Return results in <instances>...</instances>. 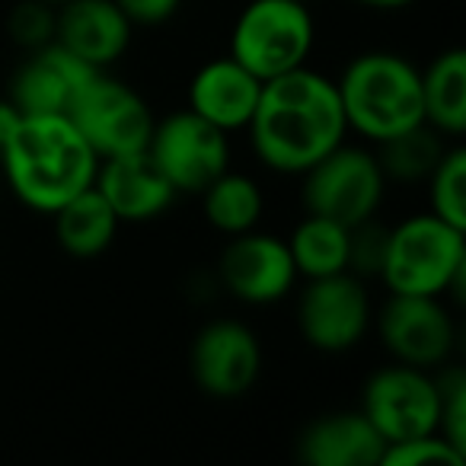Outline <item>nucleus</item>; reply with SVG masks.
Listing matches in <instances>:
<instances>
[{"label": "nucleus", "instance_id": "obj_1", "mask_svg": "<svg viewBox=\"0 0 466 466\" xmlns=\"http://www.w3.org/2000/svg\"><path fill=\"white\" fill-rule=\"evenodd\" d=\"M247 135L266 169L304 176L313 163L349 141L336 80L307 65L266 80Z\"/></svg>", "mask_w": 466, "mask_h": 466}, {"label": "nucleus", "instance_id": "obj_2", "mask_svg": "<svg viewBox=\"0 0 466 466\" xmlns=\"http://www.w3.org/2000/svg\"><path fill=\"white\" fill-rule=\"evenodd\" d=\"M0 169L20 205L52 218L96 182L99 157L71 116H20L0 147Z\"/></svg>", "mask_w": 466, "mask_h": 466}, {"label": "nucleus", "instance_id": "obj_3", "mask_svg": "<svg viewBox=\"0 0 466 466\" xmlns=\"http://www.w3.org/2000/svg\"><path fill=\"white\" fill-rule=\"evenodd\" d=\"M336 90L349 131L370 144H380L425 122L421 67L390 48L355 55L336 77Z\"/></svg>", "mask_w": 466, "mask_h": 466}, {"label": "nucleus", "instance_id": "obj_4", "mask_svg": "<svg viewBox=\"0 0 466 466\" xmlns=\"http://www.w3.org/2000/svg\"><path fill=\"white\" fill-rule=\"evenodd\" d=\"M377 279L390 294L463 298L466 230L419 211L387 230V253Z\"/></svg>", "mask_w": 466, "mask_h": 466}, {"label": "nucleus", "instance_id": "obj_5", "mask_svg": "<svg viewBox=\"0 0 466 466\" xmlns=\"http://www.w3.org/2000/svg\"><path fill=\"white\" fill-rule=\"evenodd\" d=\"M317 46V20L300 0H249L230 29V58L266 84L304 67Z\"/></svg>", "mask_w": 466, "mask_h": 466}, {"label": "nucleus", "instance_id": "obj_6", "mask_svg": "<svg viewBox=\"0 0 466 466\" xmlns=\"http://www.w3.org/2000/svg\"><path fill=\"white\" fill-rule=\"evenodd\" d=\"M390 182L377 154L355 144H339L332 154L300 176V201L307 214H323L345 227L377 218Z\"/></svg>", "mask_w": 466, "mask_h": 466}, {"label": "nucleus", "instance_id": "obj_7", "mask_svg": "<svg viewBox=\"0 0 466 466\" xmlns=\"http://www.w3.org/2000/svg\"><path fill=\"white\" fill-rule=\"evenodd\" d=\"M298 332L323 355H345L358 349L374 326V300L368 281L351 272L310 279L298 294Z\"/></svg>", "mask_w": 466, "mask_h": 466}, {"label": "nucleus", "instance_id": "obj_8", "mask_svg": "<svg viewBox=\"0 0 466 466\" xmlns=\"http://www.w3.org/2000/svg\"><path fill=\"white\" fill-rule=\"evenodd\" d=\"M390 361L438 370L457 349V323L447 298L390 294L374 310V326Z\"/></svg>", "mask_w": 466, "mask_h": 466}, {"label": "nucleus", "instance_id": "obj_9", "mask_svg": "<svg viewBox=\"0 0 466 466\" xmlns=\"http://www.w3.org/2000/svg\"><path fill=\"white\" fill-rule=\"evenodd\" d=\"M361 412L387 444L434 434L441 419V387L434 370L390 361L361 387Z\"/></svg>", "mask_w": 466, "mask_h": 466}, {"label": "nucleus", "instance_id": "obj_10", "mask_svg": "<svg viewBox=\"0 0 466 466\" xmlns=\"http://www.w3.org/2000/svg\"><path fill=\"white\" fill-rule=\"evenodd\" d=\"M147 154L176 192L201 195L208 182L230 167V135L192 109H179L154 122Z\"/></svg>", "mask_w": 466, "mask_h": 466}, {"label": "nucleus", "instance_id": "obj_11", "mask_svg": "<svg viewBox=\"0 0 466 466\" xmlns=\"http://www.w3.org/2000/svg\"><path fill=\"white\" fill-rule=\"evenodd\" d=\"M71 122L80 128L99 160L118 154L147 150L150 131H154V112L147 99L125 80L99 71L77 96L74 109L67 112Z\"/></svg>", "mask_w": 466, "mask_h": 466}, {"label": "nucleus", "instance_id": "obj_12", "mask_svg": "<svg viewBox=\"0 0 466 466\" xmlns=\"http://www.w3.org/2000/svg\"><path fill=\"white\" fill-rule=\"evenodd\" d=\"M188 370L211 400H240L262 374V342L243 319H211L192 339Z\"/></svg>", "mask_w": 466, "mask_h": 466}, {"label": "nucleus", "instance_id": "obj_13", "mask_svg": "<svg viewBox=\"0 0 466 466\" xmlns=\"http://www.w3.org/2000/svg\"><path fill=\"white\" fill-rule=\"evenodd\" d=\"M218 281L240 304L268 307L294 294L300 279L285 237L262 233L256 227V230L230 237L218 259Z\"/></svg>", "mask_w": 466, "mask_h": 466}, {"label": "nucleus", "instance_id": "obj_14", "mask_svg": "<svg viewBox=\"0 0 466 466\" xmlns=\"http://www.w3.org/2000/svg\"><path fill=\"white\" fill-rule=\"evenodd\" d=\"M96 74V67L80 61L65 46L48 42L29 52V58L16 67L7 99L20 116H67Z\"/></svg>", "mask_w": 466, "mask_h": 466}, {"label": "nucleus", "instance_id": "obj_15", "mask_svg": "<svg viewBox=\"0 0 466 466\" xmlns=\"http://www.w3.org/2000/svg\"><path fill=\"white\" fill-rule=\"evenodd\" d=\"M135 23L116 0H65L55 20V42L96 71H109L125 58Z\"/></svg>", "mask_w": 466, "mask_h": 466}, {"label": "nucleus", "instance_id": "obj_16", "mask_svg": "<svg viewBox=\"0 0 466 466\" xmlns=\"http://www.w3.org/2000/svg\"><path fill=\"white\" fill-rule=\"evenodd\" d=\"M93 186L109 201V208L122 224H147V220L163 218L179 198V192L169 186V179L150 160L147 150L99 160Z\"/></svg>", "mask_w": 466, "mask_h": 466}, {"label": "nucleus", "instance_id": "obj_17", "mask_svg": "<svg viewBox=\"0 0 466 466\" xmlns=\"http://www.w3.org/2000/svg\"><path fill=\"white\" fill-rule=\"evenodd\" d=\"M262 93V80L230 55L211 58L188 80V109L224 135L247 131Z\"/></svg>", "mask_w": 466, "mask_h": 466}, {"label": "nucleus", "instance_id": "obj_18", "mask_svg": "<svg viewBox=\"0 0 466 466\" xmlns=\"http://www.w3.org/2000/svg\"><path fill=\"white\" fill-rule=\"evenodd\" d=\"M387 441L364 419L361 409H345L313 419L298 438V457L307 466H380Z\"/></svg>", "mask_w": 466, "mask_h": 466}, {"label": "nucleus", "instance_id": "obj_19", "mask_svg": "<svg viewBox=\"0 0 466 466\" xmlns=\"http://www.w3.org/2000/svg\"><path fill=\"white\" fill-rule=\"evenodd\" d=\"M421 116L447 141L466 131V52L444 48L421 67Z\"/></svg>", "mask_w": 466, "mask_h": 466}, {"label": "nucleus", "instance_id": "obj_20", "mask_svg": "<svg viewBox=\"0 0 466 466\" xmlns=\"http://www.w3.org/2000/svg\"><path fill=\"white\" fill-rule=\"evenodd\" d=\"M55 220V240L71 259H96L116 243L122 220L109 208V201L99 195L96 186L86 192L74 195L71 201L52 214Z\"/></svg>", "mask_w": 466, "mask_h": 466}, {"label": "nucleus", "instance_id": "obj_21", "mask_svg": "<svg viewBox=\"0 0 466 466\" xmlns=\"http://www.w3.org/2000/svg\"><path fill=\"white\" fill-rule=\"evenodd\" d=\"M201 211L218 233L237 237V233L259 227L262 214H266V195L249 173H237L227 167L218 179L201 188Z\"/></svg>", "mask_w": 466, "mask_h": 466}, {"label": "nucleus", "instance_id": "obj_22", "mask_svg": "<svg viewBox=\"0 0 466 466\" xmlns=\"http://www.w3.org/2000/svg\"><path fill=\"white\" fill-rule=\"evenodd\" d=\"M288 253L298 268V279H326L349 272V227L323 214H307L294 224L288 237Z\"/></svg>", "mask_w": 466, "mask_h": 466}, {"label": "nucleus", "instance_id": "obj_23", "mask_svg": "<svg viewBox=\"0 0 466 466\" xmlns=\"http://www.w3.org/2000/svg\"><path fill=\"white\" fill-rule=\"evenodd\" d=\"M447 150V137L438 135L431 125H415V128L402 131L396 137L377 144V163H380L387 182L396 186H415L425 182L431 176V169L438 167L441 154Z\"/></svg>", "mask_w": 466, "mask_h": 466}, {"label": "nucleus", "instance_id": "obj_24", "mask_svg": "<svg viewBox=\"0 0 466 466\" xmlns=\"http://www.w3.org/2000/svg\"><path fill=\"white\" fill-rule=\"evenodd\" d=\"M428 188V211L441 220L466 230V150L460 144H447L438 167L425 179Z\"/></svg>", "mask_w": 466, "mask_h": 466}, {"label": "nucleus", "instance_id": "obj_25", "mask_svg": "<svg viewBox=\"0 0 466 466\" xmlns=\"http://www.w3.org/2000/svg\"><path fill=\"white\" fill-rule=\"evenodd\" d=\"M463 451H457L444 434L434 431L387 444L380 466H463Z\"/></svg>", "mask_w": 466, "mask_h": 466}, {"label": "nucleus", "instance_id": "obj_26", "mask_svg": "<svg viewBox=\"0 0 466 466\" xmlns=\"http://www.w3.org/2000/svg\"><path fill=\"white\" fill-rule=\"evenodd\" d=\"M441 387V419L438 434H444L457 451L466 453V374L457 364H444L438 377Z\"/></svg>", "mask_w": 466, "mask_h": 466}, {"label": "nucleus", "instance_id": "obj_27", "mask_svg": "<svg viewBox=\"0 0 466 466\" xmlns=\"http://www.w3.org/2000/svg\"><path fill=\"white\" fill-rule=\"evenodd\" d=\"M55 20H58V7H52L46 0H20L10 14L7 26L16 46L35 52V48L55 42Z\"/></svg>", "mask_w": 466, "mask_h": 466}, {"label": "nucleus", "instance_id": "obj_28", "mask_svg": "<svg viewBox=\"0 0 466 466\" xmlns=\"http://www.w3.org/2000/svg\"><path fill=\"white\" fill-rule=\"evenodd\" d=\"M387 230L377 218L349 227V272L358 279H377L387 253Z\"/></svg>", "mask_w": 466, "mask_h": 466}, {"label": "nucleus", "instance_id": "obj_29", "mask_svg": "<svg viewBox=\"0 0 466 466\" xmlns=\"http://www.w3.org/2000/svg\"><path fill=\"white\" fill-rule=\"evenodd\" d=\"M116 4L135 26H160L173 20L176 10L182 7V0H116Z\"/></svg>", "mask_w": 466, "mask_h": 466}, {"label": "nucleus", "instance_id": "obj_30", "mask_svg": "<svg viewBox=\"0 0 466 466\" xmlns=\"http://www.w3.org/2000/svg\"><path fill=\"white\" fill-rule=\"evenodd\" d=\"M16 118H20V112H16V106L10 103V99H0V147H4V141H7V135L14 131Z\"/></svg>", "mask_w": 466, "mask_h": 466}, {"label": "nucleus", "instance_id": "obj_31", "mask_svg": "<svg viewBox=\"0 0 466 466\" xmlns=\"http://www.w3.org/2000/svg\"><path fill=\"white\" fill-rule=\"evenodd\" d=\"M355 4H361V7H368V10H380V14H393V10L412 7L415 0H355Z\"/></svg>", "mask_w": 466, "mask_h": 466}, {"label": "nucleus", "instance_id": "obj_32", "mask_svg": "<svg viewBox=\"0 0 466 466\" xmlns=\"http://www.w3.org/2000/svg\"><path fill=\"white\" fill-rule=\"evenodd\" d=\"M46 4H52V7H61V4H65V0H46Z\"/></svg>", "mask_w": 466, "mask_h": 466}, {"label": "nucleus", "instance_id": "obj_33", "mask_svg": "<svg viewBox=\"0 0 466 466\" xmlns=\"http://www.w3.org/2000/svg\"><path fill=\"white\" fill-rule=\"evenodd\" d=\"M300 4H310V0H300Z\"/></svg>", "mask_w": 466, "mask_h": 466}]
</instances>
